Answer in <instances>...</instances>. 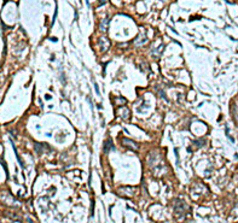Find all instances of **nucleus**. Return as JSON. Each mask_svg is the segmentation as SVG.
Listing matches in <instances>:
<instances>
[{
  "label": "nucleus",
  "instance_id": "obj_4",
  "mask_svg": "<svg viewBox=\"0 0 238 223\" xmlns=\"http://www.w3.org/2000/svg\"><path fill=\"white\" fill-rule=\"evenodd\" d=\"M108 24H109V19H103L102 22H100V30L102 32H106V29H108Z\"/></svg>",
  "mask_w": 238,
  "mask_h": 223
},
{
  "label": "nucleus",
  "instance_id": "obj_2",
  "mask_svg": "<svg viewBox=\"0 0 238 223\" xmlns=\"http://www.w3.org/2000/svg\"><path fill=\"white\" fill-rule=\"evenodd\" d=\"M114 144H113V141H111V139H108L104 143V152L106 153V152H109L110 150H114Z\"/></svg>",
  "mask_w": 238,
  "mask_h": 223
},
{
  "label": "nucleus",
  "instance_id": "obj_3",
  "mask_svg": "<svg viewBox=\"0 0 238 223\" xmlns=\"http://www.w3.org/2000/svg\"><path fill=\"white\" fill-rule=\"evenodd\" d=\"M232 115H233L236 122L238 123V104H233V105H232Z\"/></svg>",
  "mask_w": 238,
  "mask_h": 223
},
{
  "label": "nucleus",
  "instance_id": "obj_6",
  "mask_svg": "<svg viewBox=\"0 0 238 223\" xmlns=\"http://www.w3.org/2000/svg\"><path fill=\"white\" fill-rule=\"evenodd\" d=\"M28 222H29V223H33V222H32V220H28Z\"/></svg>",
  "mask_w": 238,
  "mask_h": 223
},
{
  "label": "nucleus",
  "instance_id": "obj_1",
  "mask_svg": "<svg viewBox=\"0 0 238 223\" xmlns=\"http://www.w3.org/2000/svg\"><path fill=\"white\" fill-rule=\"evenodd\" d=\"M121 144H122L123 146H128L129 148H132L133 147V150H138L139 148V145L135 143V141H133V140H129V139H126V138H123L122 139V141H121Z\"/></svg>",
  "mask_w": 238,
  "mask_h": 223
},
{
  "label": "nucleus",
  "instance_id": "obj_5",
  "mask_svg": "<svg viewBox=\"0 0 238 223\" xmlns=\"http://www.w3.org/2000/svg\"><path fill=\"white\" fill-rule=\"evenodd\" d=\"M94 87H95V92H97V94H100L99 88H98V84H97V83H94Z\"/></svg>",
  "mask_w": 238,
  "mask_h": 223
}]
</instances>
